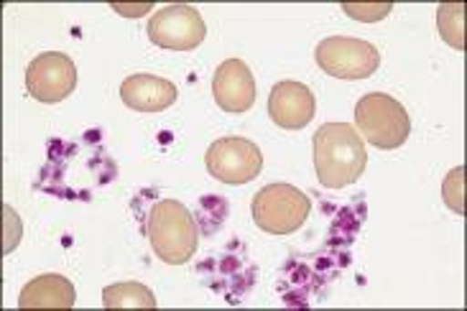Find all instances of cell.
Masks as SVG:
<instances>
[{"label":"cell","instance_id":"obj_4","mask_svg":"<svg viewBox=\"0 0 467 311\" xmlns=\"http://www.w3.org/2000/svg\"><path fill=\"white\" fill-rule=\"evenodd\" d=\"M251 212L253 223L268 235H291L306 223L312 202L291 184H268L253 197Z\"/></svg>","mask_w":467,"mask_h":311},{"label":"cell","instance_id":"obj_19","mask_svg":"<svg viewBox=\"0 0 467 311\" xmlns=\"http://www.w3.org/2000/svg\"><path fill=\"white\" fill-rule=\"evenodd\" d=\"M360 224H363V212L358 214V212H355V204L340 210V217H337L335 224H332L329 245H335V243H337V248H340V243L350 245V243L355 240V235H358V230H360Z\"/></svg>","mask_w":467,"mask_h":311},{"label":"cell","instance_id":"obj_12","mask_svg":"<svg viewBox=\"0 0 467 311\" xmlns=\"http://www.w3.org/2000/svg\"><path fill=\"white\" fill-rule=\"evenodd\" d=\"M317 112V100L312 89L302 82H278L268 95V115L284 130H302L312 123Z\"/></svg>","mask_w":467,"mask_h":311},{"label":"cell","instance_id":"obj_21","mask_svg":"<svg viewBox=\"0 0 467 311\" xmlns=\"http://www.w3.org/2000/svg\"><path fill=\"white\" fill-rule=\"evenodd\" d=\"M342 11L355 21L373 24V21H383L393 11V5L391 3H370V5H366V3H342Z\"/></svg>","mask_w":467,"mask_h":311},{"label":"cell","instance_id":"obj_9","mask_svg":"<svg viewBox=\"0 0 467 311\" xmlns=\"http://www.w3.org/2000/svg\"><path fill=\"white\" fill-rule=\"evenodd\" d=\"M204 163L210 176H215L223 184H248L261 174L264 156L261 149L248 138L230 136L220 138L207 149Z\"/></svg>","mask_w":467,"mask_h":311},{"label":"cell","instance_id":"obj_23","mask_svg":"<svg viewBox=\"0 0 467 311\" xmlns=\"http://www.w3.org/2000/svg\"><path fill=\"white\" fill-rule=\"evenodd\" d=\"M151 8H153L151 3H143V5H123V3H113V11H118L120 16H126V18H139V16L149 13Z\"/></svg>","mask_w":467,"mask_h":311},{"label":"cell","instance_id":"obj_6","mask_svg":"<svg viewBox=\"0 0 467 311\" xmlns=\"http://www.w3.org/2000/svg\"><path fill=\"white\" fill-rule=\"evenodd\" d=\"M317 67L337 79H368L379 72L380 51L363 38L329 36L317 44Z\"/></svg>","mask_w":467,"mask_h":311},{"label":"cell","instance_id":"obj_22","mask_svg":"<svg viewBox=\"0 0 467 311\" xmlns=\"http://www.w3.org/2000/svg\"><path fill=\"white\" fill-rule=\"evenodd\" d=\"M3 214H5V245H3V253H11V250L18 245L21 223H18V214H16L11 207H3Z\"/></svg>","mask_w":467,"mask_h":311},{"label":"cell","instance_id":"obj_13","mask_svg":"<svg viewBox=\"0 0 467 311\" xmlns=\"http://www.w3.org/2000/svg\"><path fill=\"white\" fill-rule=\"evenodd\" d=\"M213 95L220 110L230 112V115H243L255 105V77L245 62L240 59H228L217 67L215 77H213Z\"/></svg>","mask_w":467,"mask_h":311},{"label":"cell","instance_id":"obj_3","mask_svg":"<svg viewBox=\"0 0 467 311\" xmlns=\"http://www.w3.org/2000/svg\"><path fill=\"white\" fill-rule=\"evenodd\" d=\"M355 123L366 143L380 150L401 149L411 133V120L404 105L383 92H368L358 100Z\"/></svg>","mask_w":467,"mask_h":311},{"label":"cell","instance_id":"obj_20","mask_svg":"<svg viewBox=\"0 0 467 311\" xmlns=\"http://www.w3.org/2000/svg\"><path fill=\"white\" fill-rule=\"evenodd\" d=\"M442 197L447 207L457 214H465V166H455L442 184Z\"/></svg>","mask_w":467,"mask_h":311},{"label":"cell","instance_id":"obj_1","mask_svg":"<svg viewBox=\"0 0 467 311\" xmlns=\"http://www.w3.org/2000/svg\"><path fill=\"white\" fill-rule=\"evenodd\" d=\"M315 171L319 184L342 189L355 184L368 166V150L353 125L325 123L315 133Z\"/></svg>","mask_w":467,"mask_h":311},{"label":"cell","instance_id":"obj_7","mask_svg":"<svg viewBox=\"0 0 467 311\" xmlns=\"http://www.w3.org/2000/svg\"><path fill=\"white\" fill-rule=\"evenodd\" d=\"M200 274L207 278V286L223 294L228 304H240L255 286L258 268L253 265L248 248L235 240L220 255H213L210 261L202 263Z\"/></svg>","mask_w":467,"mask_h":311},{"label":"cell","instance_id":"obj_14","mask_svg":"<svg viewBox=\"0 0 467 311\" xmlns=\"http://www.w3.org/2000/svg\"><path fill=\"white\" fill-rule=\"evenodd\" d=\"M120 98L130 110L136 112H161L177 102V88L156 75H130L120 85Z\"/></svg>","mask_w":467,"mask_h":311},{"label":"cell","instance_id":"obj_17","mask_svg":"<svg viewBox=\"0 0 467 311\" xmlns=\"http://www.w3.org/2000/svg\"><path fill=\"white\" fill-rule=\"evenodd\" d=\"M437 26L452 49L465 51V5L462 3H442L437 11Z\"/></svg>","mask_w":467,"mask_h":311},{"label":"cell","instance_id":"obj_11","mask_svg":"<svg viewBox=\"0 0 467 311\" xmlns=\"http://www.w3.org/2000/svg\"><path fill=\"white\" fill-rule=\"evenodd\" d=\"M77 88V67L62 51L38 54L26 69V89L38 102H62Z\"/></svg>","mask_w":467,"mask_h":311},{"label":"cell","instance_id":"obj_18","mask_svg":"<svg viewBox=\"0 0 467 311\" xmlns=\"http://www.w3.org/2000/svg\"><path fill=\"white\" fill-rule=\"evenodd\" d=\"M230 204L228 200H223L220 194H207L200 200V207H197V220L194 223H200L204 235H213L215 233V227H213V217H215V223L223 227L225 223V217H228Z\"/></svg>","mask_w":467,"mask_h":311},{"label":"cell","instance_id":"obj_16","mask_svg":"<svg viewBox=\"0 0 467 311\" xmlns=\"http://www.w3.org/2000/svg\"><path fill=\"white\" fill-rule=\"evenodd\" d=\"M105 309H156V296L143 284H115L102 291Z\"/></svg>","mask_w":467,"mask_h":311},{"label":"cell","instance_id":"obj_15","mask_svg":"<svg viewBox=\"0 0 467 311\" xmlns=\"http://www.w3.org/2000/svg\"><path fill=\"white\" fill-rule=\"evenodd\" d=\"M77 291L69 278L59 274H44L26 284L21 291L18 306L21 309H72Z\"/></svg>","mask_w":467,"mask_h":311},{"label":"cell","instance_id":"obj_8","mask_svg":"<svg viewBox=\"0 0 467 311\" xmlns=\"http://www.w3.org/2000/svg\"><path fill=\"white\" fill-rule=\"evenodd\" d=\"M332 255H345L348 258V253H332ZM332 255L319 253V255H315L317 263L296 261V258L286 263L284 281L278 284V291L284 294L286 306H309L315 299H325L327 286L340 274L337 263L329 261Z\"/></svg>","mask_w":467,"mask_h":311},{"label":"cell","instance_id":"obj_10","mask_svg":"<svg viewBox=\"0 0 467 311\" xmlns=\"http://www.w3.org/2000/svg\"><path fill=\"white\" fill-rule=\"evenodd\" d=\"M207 36L202 13L194 5H166L153 13L149 21V38L151 44L169 51H192L197 49Z\"/></svg>","mask_w":467,"mask_h":311},{"label":"cell","instance_id":"obj_2","mask_svg":"<svg viewBox=\"0 0 467 311\" xmlns=\"http://www.w3.org/2000/svg\"><path fill=\"white\" fill-rule=\"evenodd\" d=\"M146 237L156 258L169 265H184L194 258L200 230L192 212L177 200H159L146 214Z\"/></svg>","mask_w":467,"mask_h":311},{"label":"cell","instance_id":"obj_5","mask_svg":"<svg viewBox=\"0 0 467 311\" xmlns=\"http://www.w3.org/2000/svg\"><path fill=\"white\" fill-rule=\"evenodd\" d=\"M77 146L72 143H64V140H54L49 146V163L41 169V176H38V189L49 192V194H57L62 184L69 179V174L75 176L79 171L95 176L100 181L102 187L115 181V163L105 156V153H98L92 156L89 153L88 159L82 156H75ZM69 200H77V176L72 181V189H69Z\"/></svg>","mask_w":467,"mask_h":311}]
</instances>
